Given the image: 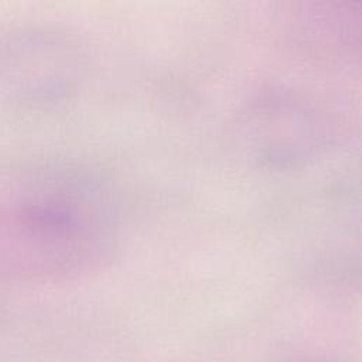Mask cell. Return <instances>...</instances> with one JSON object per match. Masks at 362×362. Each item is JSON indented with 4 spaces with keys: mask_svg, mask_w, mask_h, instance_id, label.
I'll return each instance as SVG.
<instances>
[{
    "mask_svg": "<svg viewBox=\"0 0 362 362\" xmlns=\"http://www.w3.org/2000/svg\"><path fill=\"white\" fill-rule=\"evenodd\" d=\"M109 225L82 182L52 180L0 199V273L68 277L96 267Z\"/></svg>",
    "mask_w": 362,
    "mask_h": 362,
    "instance_id": "obj_1",
    "label": "cell"
},
{
    "mask_svg": "<svg viewBox=\"0 0 362 362\" xmlns=\"http://www.w3.org/2000/svg\"><path fill=\"white\" fill-rule=\"evenodd\" d=\"M85 54L69 34L52 28H21L0 40V86L28 103L59 100L78 86Z\"/></svg>",
    "mask_w": 362,
    "mask_h": 362,
    "instance_id": "obj_2",
    "label": "cell"
}]
</instances>
